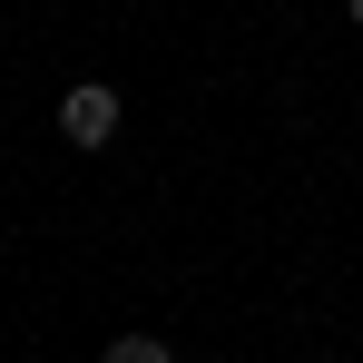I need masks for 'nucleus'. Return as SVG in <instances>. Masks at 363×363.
Returning <instances> with one entry per match:
<instances>
[{"label": "nucleus", "mask_w": 363, "mask_h": 363, "mask_svg": "<svg viewBox=\"0 0 363 363\" xmlns=\"http://www.w3.org/2000/svg\"><path fill=\"white\" fill-rule=\"evenodd\" d=\"M60 138L69 147H108V138H118V89H108V79H79L60 99Z\"/></svg>", "instance_id": "nucleus-1"}, {"label": "nucleus", "mask_w": 363, "mask_h": 363, "mask_svg": "<svg viewBox=\"0 0 363 363\" xmlns=\"http://www.w3.org/2000/svg\"><path fill=\"white\" fill-rule=\"evenodd\" d=\"M99 363H177V354H167L157 334H108V354H99Z\"/></svg>", "instance_id": "nucleus-2"}, {"label": "nucleus", "mask_w": 363, "mask_h": 363, "mask_svg": "<svg viewBox=\"0 0 363 363\" xmlns=\"http://www.w3.org/2000/svg\"><path fill=\"white\" fill-rule=\"evenodd\" d=\"M344 20H354V30H363V0H344Z\"/></svg>", "instance_id": "nucleus-3"}]
</instances>
